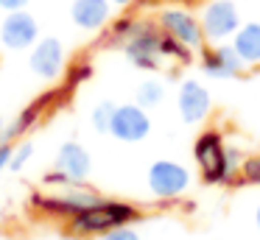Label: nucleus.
<instances>
[{
	"instance_id": "obj_6",
	"label": "nucleus",
	"mask_w": 260,
	"mask_h": 240,
	"mask_svg": "<svg viewBox=\"0 0 260 240\" xmlns=\"http://www.w3.org/2000/svg\"><path fill=\"white\" fill-rule=\"evenodd\" d=\"M199 20H202L207 42L215 45L235 37V31L241 28V11H238L235 0H210L199 14Z\"/></svg>"
},
{
	"instance_id": "obj_22",
	"label": "nucleus",
	"mask_w": 260,
	"mask_h": 240,
	"mask_svg": "<svg viewBox=\"0 0 260 240\" xmlns=\"http://www.w3.org/2000/svg\"><path fill=\"white\" fill-rule=\"evenodd\" d=\"M241 179L246 184H260V156H249V159H243Z\"/></svg>"
},
{
	"instance_id": "obj_26",
	"label": "nucleus",
	"mask_w": 260,
	"mask_h": 240,
	"mask_svg": "<svg viewBox=\"0 0 260 240\" xmlns=\"http://www.w3.org/2000/svg\"><path fill=\"white\" fill-rule=\"evenodd\" d=\"M12 151H14L12 140H3V143H0V173L9 170V162H12Z\"/></svg>"
},
{
	"instance_id": "obj_12",
	"label": "nucleus",
	"mask_w": 260,
	"mask_h": 240,
	"mask_svg": "<svg viewBox=\"0 0 260 240\" xmlns=\"http://www.w3.org/2000/svg\"><path fill=\"white\" fill-rule=\"evenodd\" d=\"M243 70H246V64L238 56V50L232 48V42H215L202 50V73L207 78L226 81V78L241 76Z\"/></svg>"
},
{
	"instance_id": "obj_3",
	"label": "nucleus",
	"mask_w": 260,
	"mask_h": 240,
	"mask_svg": "<svg viewBox=\"0 0 260 240\" xmlns=\"http://www.w3.org/2000/svg\"><path fill=\"white\" fill-rule=\"evenodd\" d=\"M123 56L137 70H159L165 61L162 53V28L157 22L143 20L140 28L123 42Z\"/></svg>"
},
{
	"instance_id": "obj_24",
	"label": "nucleus",
	"mask_w": 260,
	"mask_h": 240,
	"mask_svg": "<svg viewBox=\"0 0 260 240\" xmlns=\"http://www.w3.org/2000/svg\"><path fill=\"white\" fill-rule=\"evenodd\" d=\"M90 76H92V67L90 64H76L73 70L68 73V87H76V84L87 81Z\"/></svg>"
},
{
	"instance_id": "obj_13",
	"label": "nucleus",
	"mask_w": 260,
	"mask_h": 240,
	"mask_svg": "<svg viewBox=\"0 0 260 240\" xmlns=\"http://www.w3.org/2000/svg\"><path fill=\"white\" fill-rule=\"evenodd\" d=\"M53 167L62 170L73 184H84L87 179H90V173H92V156H90V151H87L81 143L68 140V143L59 145Z\"/></svg>"
},
{
	"instance_id": "obj_27",
	"label": "nucleus",
	"mask_w": 260,
	"mask_h": 240,
	"mask_svg": "<svg viewBox=\"0 0 260 240\" xmlns=\"http://www.w3.org/2000/svg\"><path fill=\"white\" fill-rule=\"evenodd\" d=\"M31 0H0V9L3 11H20V9H25Z\"/></svg>"
},
{
	"instance_id": "obj_10",
	"label": "nucleus",
	"mask_w": 260,
	"mask_h": 240,
	"mask_svg": "<svg viewBox=\"0 0 260 240\" xmlns=\"http://www.w3.org/2000/svg\"><path fill=\"white\" fill-rule=\"evenodd\" d=\"M40 39V22L31 11H6L0 22V45L9 50H31Z\"/></svg>"
},
{
	"instance_id": "obj_14",
	"label": "nucleus",
	"mask_w": 260,
	"mask_h": 240,
	"mask_svg": "<svg viewBox=\"0 0 260 240\" xmlns=\"http://www.w3.org/2000/svg\"><path fill=\"white\" fill-rule=\"evenodd\" d=\"M70 20L81 31H101L112 20V0H73Z\"/></svg>"
},
{
	"instance_id": "obj_29",
	"label": "nucleus",
	"mask_w": 260,
	"mask_h": 240,
	"mask_svg": "<svg viewBox=\"0 0 260 240\" xmlns=\"http://www.w3.org/2000/svg\"><path fill=\"white\" fill-rule=\"evenodd\" d=\"M135 0H112V6H120V9H126V6H132Z\"/></svg>"
},
{
	"instance_id": "obj_30",
	"label": "nucleus",
	"mask_w": 260,
	"mask_h": 240,
	"mask_svg": "<svg viewBox=\"0 0 260 240\" xmlns=\"http://www.w3.org/2000/svg\"><path fill=\"white\" fill-rule=\"evenodd\" d=\"M254 226H257V232H260V204H257V210H254Z\"/></svg>"
},
{
	"instance_id": "obj_31",
	"label": "nucleus",
	"mask_w": 260,
	"mask_h": 240,
	"mask_svg": "<svg viewBox=\"0 0 260 240\" xmlns=\"http://www.w3.org/2000/svg\"><path fill=\"white\" fill-rule=\"evenodd\" d=\"M171 3H185V0H171Z\"/></svg>"
},
{
	"instance_id": "obj_11",
	"label": "nucleus",
	"mask_w": 260,
	"mask_h": 240,
	"mask_svg": "<svg viewBox=\"0 0 260 240\" xmlns=\"http://www.w3.org/2000/svg\"><path fill=\"white\" fill-rule=\"evenodd\" d=\"M176 109H179L182 123L196 126V123H202L204 117L210 115V109H213V95H210V89L204 87L202 81L185 78V81L179 84V92H176Z\"/></svg>"
},
{
	"instance_id": "obj_28",
	"label": "nucleus",
	"mask_w": 260,
	"mask_h": 240,
	"mask_svg": "<svg viewBox=\"0 0 260 240\" xmlns=\"http://www.w3.org/2000/svg\"><path fill=\"white\" fill-rule=\"evenodd\" d=\"M6 140V120H3V115H0V143Z\"/></svg>"
},
{
	"instance_id": "obj_16",
	"label": "nucleus",
	"mask_w": 260,
	"mask_h": 240,
	"mask_svg": "<svg viewBox=\"0 0 260 240\" xmlns=\"http://www.w3.org/2000/svg\"><path fill=\"white\" fill-rule=\"evenodd\" d=\"M48 100H51V95H42L40 100H34V104H28L23 112H20L17 117H14V123H9L6 126V140H20L23 134H28L31 128L37 126V120L42 117V112H45V106H48Z\"/></svg>"
},
{
	"instance_id": "obj_7",
	"label": "nucleus",
	"mask_w": 260,
	"mask_h": 240,
	"mask_svg": "<svg viewBox=\"0 0 260 240\" xmlns=\"http://www.w3.org/2000/svg\"><path fill=\"white\" fill-rule=\"evenodd\" d=\"M148 134H151V117L146 106H140L137 100L115 106L109 137H115L118 143H143Z\"/></svg>"
},
{
	"instance_id": "obj_2",
	"label": "nucleus",
	"mask_w": 260,
	"mask_h": 240,
	"mask_svg": "<svg viewBox=\"0 0 260 240\" xmlns=\"http://www.w3.org/2000/svg\"><path fill=\"white\" fill-rule=\"evenodd\" d=\"M140 218L135 204L129 201H115V198H98L87 210L76 212L68 218V229L76 237H92V234H107L115 226H126Z\"/></svg>"
},
{
	"instance_id": "obj_8",
	"label": "nucleus",
	"mask_w": 260,
	"mask_h": 240,
	"mask_svg": "<svg viewBox=\"0 0 260 240\" xmlns=\"http://www.w3.org/2000/svg\"><path fill=\"white\" fill-rule=\"evenodd\" d=\"M98 198H101V195H95V193H90V190H84L81 184H70V187L62 190V193L34 195V198H31V204H34L37 210H42L45 215L70 218V215H76V212L87 210L90 204H95Z\"/></svg>"
},
{
	"instance_id": "obj_18",
	"label": "nucleus",
	"mask_w": 260,
	"mask_h": 240,
	"mask_svg": "<svg viewBox=\"0 0 260 240\" xmlns=\"http://www.w3.org/2000/svg\"><path fill=\"white\" fill-rule=\"evenodd\" d=\"M143 20H137V17H120V20H115V25L109 28V39L107 45H118V48H123V42L132 37V33L140 28Z\"/></svg>"
},
{
	"instance_id": "obj_20",
	"label": "nucleus",
	"mask_w": 260,
	"mask_h": 240,
	"mask_svg": "<svg viewBox=\"0 0 260 240\" xmlns=\"http://www.w3.org/2000/svg\"><path fill=\"white\" fill-rule=\"evenodd\" d=\"M162 53H165V59L179 61V64H187V61L193 59V50L185 48L182 42H176V39L168 37V33H162Z\"/></svg>"
},
{
	"instance_id": "obj_15",
	"label": "nucleus",
	"mask_w": 260,
	"mask_h": 240,
	"mask_svg": "<svg viewBox=\"0 0 260 240\" xmlns=\"http://www.w3.org/2000/svg\"><path fill=\"white\" fill-rule=\"evenodd\" d=\"M230 42L246 67L260 64V22H241V28L235 31V37Z\"/></svg>"
},
{
	"instance_id": "obj_4",
	"label": "nucleus",
	"mask_w": 260,
	"mask_h": 240,
	"mask_svg": "<svg viewBox=\"0 0 260 240\" xmlns=\"http://www.w3.org/2000/svg\"><path fill=\"white\" fill-rule=\"evenodd\" d=\"M148 193L159 201H176L190 187V170L176 159H154L146 173Z\"/></svg>"
},
{
	"instance_id": "obj_23",
	"label": "nucleus",
	"mask_w": 260,
	"mask_h": 240,
	"mask_svg": "<svg viewBox=\"0 0 260 240\" xmlns=\"http://www.w3.org/2000/svg\"><path fill=\"white\" fill-rule=\"evenodd\" d=\"M101 240H143V237H140L137 229H132V223H126V226L109 229L107 234H101Z\"/></svg>"
},
{
	"instance_id": "obj_21",
	"label": "nucleus",
	"mask_w": 260,
	"mask_h": 240,
	"mask_svg": "<svg viewBox=\"0 0 260 240\" xmlns=\"http://www.w3.org/2000/svg\"><path fill=\"white\" fill-rule=\"evenodd\" d=\"M31 156H34V143L31 140H20V143H14V151H12V162H9V170H23L25 165L31 162Z\"/></svg>"
},
{
	"instance_id": "obj_5",
	"label": "nucleus",
	"mask_w": 260,
	"mask_h": 240,
	"mask_svg": "<svg viewBox=\"0 0 260 240\" xmlns=\"http://www.w3.org/2000/svg\"><path fill=\"white\" fill-rule=\"evenodd\" d=\"M157 25L162 28V33L174 37L176 42H182L190 50H204L207 37H204L202 20H199L193 11L182 9V6H168L157 14Z\"/></svg>"
},
{
	"instance_id": "obj_25",
	"label": "nucleus",
	"mask_w": 260,
	"mask_h": 240,
	"mask_svg": "<svg viewBox=\"0 0 260 240\" xmlns=\"http://www.w3.org/2000/svg\"><path fill=\"white\" fill-rule=\"evenodd\" d=\"M45 184H48V187H70L73 182H70L62 170H56V167H53L51 173H45Z\"/></svg>"
},
{
	"instance_id": "obj_1",
	"label": "nucleus",
	"mask_w": 260,
	"mask_h": 240,
	"mask_svg": "<svg viewBox=\"0 0 260 240\" xmlns=\"http://www.w3.org/2000/svg\"><path fill=\"white\" fill-rule=\"evenodd\" d=\"M193 159L202 167V179L207 184H226L243 165L241 151L232 148V145H224V137L215 128H207L196 137Z\"/></svg>"
},
{
	"instance_id": "obj_19",
	"label": "nucleus",
	"mask_w": 260,
	"mask_h": 240,
	"mask_svg": "<svg viewBox=\"0 0 260 240\" xmlns=\"http://www.w3.org/2000/svg\"><path fill=\"white\" fill-rule=\"evenodd\" d=\"M115 106L112 100H98L90 112V123L98 134H109V126H112V115H115Z\"/></svg>"
},
{
	"instance_id": "obj_17",
	"label": "nucleus",
	"mask_w": 260,
	"mask_h": 240,
	"mask_svg": "<svg viewBox=\"0 0 260 240\" xmlns=\"http://www.w3.org/2000/svg\"><path fill=\"white\" fill-rule=\"evenodd\" d=\"M135 100L140 106H146V109H157L165 100V84L159 81V78H146V81H140L135 89Z\"/></svg>"
},
{
	"instance_id": "obj_9",
	"label": "nucleus",
	"mask_w": 260,
	"mask_h": 240,
	"mask_svg": "<svg viewBox=\"0 0 260 240\" xmlns=\"http://www.w3.org/2000/svg\"><path fill=\"white\" fill-rule=\"evenodd\" d=\"M28 67L42 81H56L68 67V50L59 37H40L28 53Z\"/></svg>"
}]
</instances>
